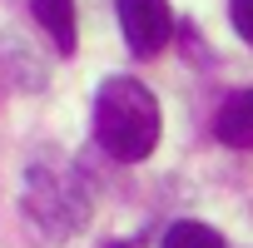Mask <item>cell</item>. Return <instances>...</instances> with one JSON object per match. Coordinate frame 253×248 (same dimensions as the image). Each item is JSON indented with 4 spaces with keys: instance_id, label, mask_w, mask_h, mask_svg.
<instances>
[{
    "instance_id": "cell-1",
    "label": "cell",
    "mask_w": 253,
    "mask_h": 248,
    "mask_svg": "<svg viewBox=\"0 0 253 248\" xmlns=\"http://www.w3.org/2000/svg\"><path fill=\"white\" fill-rule=\"evenodd\" d=\"M159 129H164L159 99L139 80L114 75V80L99 84V94H94V139L109 159H119V164L149 159L154 144H159Z\"/></svg>"
},
{
    "instance_id": "cell-2",
    "label": "cell",
    "mask_w": 253,
    "mask_h": 248,
    "mask_svg": "<svg viewBox=\"0 0 253 248\" xmlns=\"http://www.w3.org/2000/svg\"><path fill=\"white\" fill-rule=\"evenodd\" d=\"M25 213L35 218V228L45 238H75L89 218V194L75 169L35 159L25 174Z\"/></svg>"
},
{
    "instance_id": "cell-3",
    "label": "cell",
    "mask_w": 253,
    "mask_h": 248,
    "mask_svg": "<svg viewBox=\"0 0 253 248\" xmlns=\"http://www.w3.org/2000/svg\"><path fill=\"white\" fill-rule=\"evenodd\" d=\"M119 5V30L134 55H159L174 35V10L169 0H114Z\"/></svg>"
},
{
    "instance_id": "cell-4",
    "label": "cell",
    "mask_w": 253,
    "mask_h": 248,
    "mask_svg": "<svg viewBox=\"0 0 253 248\" xmlns=\"http://www.w3.org/2000/svg\"><path fill=\"white\" fill-rule=\"evenodd\" d=\"M213 134L228 149H253V89H233L218 114H213Z\"/></svg>"
},
{
    "instance_id": "cell-5",
    "label": "cell",
    "mask_w": 253,
    "mask_h": 248,
    "mask_svg": "<svg viewBox=\"0 0 253 248\" xmlns=\"http://www.w3.org/2000/svg\"><path fill=\"white\" fill-rule=\"evenodd\" d=\"M35 20L60 45V55L75 50V0H35Z\"/></svg>"
},
{
    "instance_id": "cell-6",
    "label": "cell",
    "mask_w": 253,
    "mask_h": 248,
    "mask_svg": "<svg viewBox=\"0 0 253 248\" xmlns=\"http://www.w3.org/2000/svg\"><path fill=\"white\" fill-rule=\"evenodd\" d=\"M159 248H228L209 223H194V218H179V223H169V233H164V243Z\"/></svg>"
},
{
    "instance_id": "cell-7",
    "label": "cell",
    "mask_w": 253,
    "mask_h": 248,
    "mask_svg": "<svg viewBox=\"0 0 253 248\" xmlns=\"http://www.w3.org/2000/svg\"><path fill=\"white\" fill-rule=\"evenodd\" d=\"M228 20H233L238 40H248V45H253V0H228Z\"/></svg>"
},
{
    "instance_id": "cell-8",
    "label": "cell",
    "mask_w": 253,
    "mask_h": 248,
    "mask_svg": "<svg viewBox=\"0 0 253 248\" xmlns=\"http://www.w3.org/2000/svg\"><path fill=\"white\" fill-rule=\"evenodd\" d=\"M109 248H129V243H109Z\"/></svg>"
}]
</instances>
